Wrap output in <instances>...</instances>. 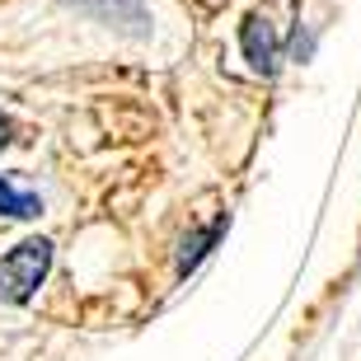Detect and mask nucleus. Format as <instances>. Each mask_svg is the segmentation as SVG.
<instances>
[{"instance_id": "nucleus-5", "label": "nucleus", "mask_w": 361, "mask_h": 361, "mask_svg": "<svg viewBox=\"0 0 361 361\" xmlns=\"http://www.w3.org/2000/svg\"><path fill=\"white\" fill-rule=\"evenodd\" d=\"M0 212L14 216V221H33V216L42 212V202L33 197V192H19V188H10L5 178H0Z\"/></svg>"}, {"instance_id": "nucleus-2", "label": "nucleus", "mask_w": 361, "mask_h": 361, "mask_svg": "<svg viewBox=\"0 0 361 361\" xmlns=\"http://www.w3.org/2000/svg\"><path fill=\"white\" fill-rule=\"evenodd\" d=\"M80 14H90V19H99V24H118V28H127L132 38H146L150 33V14H146V5L141 0H71Z\"/></svg>"}, {"instance_id": "nucleus-6", "label": "nucleus", "mask_w": 361, "mask_h": 361, "mask_svg": "<svg viewBox=\"0 0 361 361\" xmlns=\"http://www.w3.org/2000/svg\"><path fill=\"white\" fill-rule=\"evenodd\" d=\"M5 132H10V122L0 118V146H5V141H10V136H5Z\"/></svg>"}, {"instance_id": "nucleus-4", "label": "nucleus", "mask_w": 361, "mask_h": 361, "mask_svg": "<svg viewBox=\"0 0 361 361\" xmlns=\"http://www.w3.org/2000/svg\"><path fill=\"white\" fill-rule=\"evenodd\" d=\"M226 226H230V216H216V221H212L207 230L188 235V240H183V254H178V277H183V272H192V268L202 263V258L212 254V244L221 240V235H226Z\"/></svg>"}, {"instance_id": "nucleus-3", "label": "nucleus", "mask_w": 361, "mask_h": 361, "mask_svg": "<svg viewBox=\"0 0 361 361\" xmlns=\"http://www.w3.org/2000/svg\"><path fill=\"white\" fill-rule=\"evenodd\" d=\"M240 42H244V56H249V66H254V71H263V75L277 71V38H272L268 19H244Z\"/></svg>"}, {"instance_id": "nucleus-1", "label": "nucleus", "mask_w": 361, "mask_h": 361, "mask_svg": "<svg viewBox=\"0 0 361 361\" xmlns=\"http://www.w3.org/2000/svg\"><path fill=\"white\" fill-rule=\"evenodd\" d=\"M52 268V244L47 240H24L19 249L0 258V295L10 300V305H24L28 295L38 291V281L47 277Z\"/></svg>"}]
</instances>
